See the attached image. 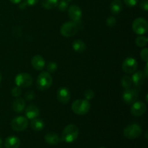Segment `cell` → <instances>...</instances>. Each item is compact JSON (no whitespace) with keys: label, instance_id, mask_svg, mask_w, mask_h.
<instances>
[{"label":"cell","instance_id":"6da1fadb","mask_svg":"<svg viewBox=\"0 0 148 148\" xmlns=\"http://www.w3.org/2000/svg\"><path fill=\"white\" fill-rule=\"evenodd\" d=\"M79 136V129L75 124H69L64 129L62 134V141L67 143H73Z\"/></svg>","mask_w":148,"mask_h":148},{"label":"cell","instance_id":"7a4b0ae2","mask_svg":"<svg viewBox=\"0 0 148 148\" xmlns=\"http://www.w3.org/2000/svg\"><path fill=\"white\" fill-rule=\"evenodd\" d=\"M53 78L49 72H43L38 75L36 82L37 88L40 90L43 91L49 89L52 85Z\"/></svg>","mask_w":148,"mask_h":148},{"label":"cell","instance_id":"3957f363","mask_svg":"<svg viewBox=\"0 0 148 148\" xmlns=\"http://www.w3.org/2000/svg\"><path fill=\"white\" fill-rule=\"evenodd\" d=\"M90 108V104L86 99H79L74 101L72 105V110L77 115H85Z\"/></svg>","mask_w":148,"mask_h":148},{"label":"cell","instance_id":"277c9868","mask_svg":"<svg viewBox=\"0 0 148 148\" xmlns=\"http://www.w3.org/2000/svg\"><path fill=\"white\" fill-rule=\"evenodd\" d=\"M124 136L130 140L138 138L142 134V129L140 125L137 124H132L125 127L123 131Z\"/></svg>","mask_w":148,"mask_h":148},{"label":"cell","instance_id":"5b68a950","mask_svg":"<svg viewBox=\"0 0 148 148\" xmlns=\"http://www.w3.org/2000/svg\"><path fill=\"white\" fill-rule=\"evenodd\" d=\"M78 31V25L77 23L73 21L66 22L60 28V33L66 38L74 36Z\"/></svg>","mask_w":148,"mask_h":148},{"label":"cell","instance_id":"8992f818","mask_svg":"<svg viewBox=\"0 0 148 148\" xmlns=\"http://www.w3.org/2000/svg\"><path fill=\"white\" fill-rule=\"evenodd\" d=\"M132 29L137 35H144L148 30V23L145 19L138 17L135 19L132 23Z\"/></svg>","mask_w":148,"mask_h":148},{"label":"cell","instance_id":"52a82bcc","mask_svg":"<svg viewBox=\"0 0 148 148\" xmlns=\"http://www.w3.org/2000/svg\"><path fill=\"white\" fill-rule=\"evenodd\" d=\"M11 127L12 129L15 132L24 131L28 127L27 119L22 116L14 117L11 121Z\"/></svg>","mask_w":148,"mask_h":148},{"label":"cell","instance_id":"ba28073f","mask_svg":"<svg viewBox=\"0 0 148 148\" xmlns=\"http://www.w3.org/2000/svg\"><path fill=\"white\" fill-rule=\"evenodd\" d=\"M14 82L16 85L20 88H27V87H30L33 83V77L29 74L23 72V73L18 74L15 77Z\"/></svg>","mask_w":148,"mask_h":148},{"label":"cell","instance_id":"9c48e42d","mask_svg":"<svg viewBox=\"0 0 148 148\" xmlns=\"http://www.w3.org/2000/svg\"><path fill=\"white\" fill-rule=\"evenodd\" d=\"M138 64L137 60L132 57H128L124 59L122 64V69L125 73L132 74L137 71Z\"/></svg>","mask_w":148,"mask_h":148},{"label":"cell","instance_id":"30bf717a","mask_svg":"<svg viewBox=\"0 0 148 148\" xmlns=\"http://www.w3.org/2000/svg\"><path fill=\"white\" fill-rule=\"evenodd\" d=\"M138 98V92L136 88L126 89L122 94L123 101L127 104H132Z\"/></svg>","mask_w":148,"mask_h":148},{"label":"cell","instance_id":"8fae6325","mask_svg":"<svg viewBox=\"0 0 148 148\" xmlns=\"http://www.w3.org/2000/svg\"><path fill=\"white\" fill-rule=\"evenodd\" d=\"M68 14L71 20L75 23H79L80 22L81 18H82V12L80 7H78L77 5H71L70 7H68Z\"/></svg>","mask_w":148,"mask_h":148},{"label":"cell","instance_id":"7c38bea8","mask_svg":"<svg viewBox=\"0 0 148 148\" xmlns=\"http://www.w3.org/2000/svg\"><path fill=\"white\" fill-rule=\"evenodd\" d=\"M147 110V106L142 101H137L133 103L131 108V113L134 116H141L145 113Z\"/></svg>","mask_w":148,"mask_h":148},{"label":"cell","instance_id":"4fadbf2b","mask_svg":"<svg viewBox=\"0 0 148 148\" xmlns=\"http://www.w3.org/2000/svg\"><path fill=\"white\" fill-rule=\"evenodd\" d=\"M56 97L59 102L66 104L69 101L71 98V93L69 89L66 88H60L56 92Z\"/></svg>","mask_w":148,"mask_h":148},{"label":"cell","instance_id":"5bb4252c","mask_svg":"<svg viewBox=\"0 0 148 148\" xmlns=\"http://www.w3.org/2000/svg\"><path fill=\"white\" fill-rule=\"evenodd\" d=\"M145 78L146 77L145 76L143 72H141V71L134 72L132 77V83L135 86V88H140L145 82Z\"/></svg>","mask_w":148,"mask_h":148},{"label":"cell","instance_id":"9a60e30c","mask_svg":"<svg viewBox=\"0 0 148 148\" xmlns=\"http://www.w3.org/2000/svg\"><path fill=\"white\" fill-rule=\"evenodd\" d=\"M45 64H46L45 59L40 55H36L33 56L31 60L32 66L35 69L38 71L42 70L44 68Z\"/></svg>","mask_w":148,"mask_h":148},{"label":"cell","instance_id":"2e32d148","mask_svg":"<svg viewBox=\"0 0 148 148\" xmlns=\"http://www.w3.org/2000/svg\"><path fill=\"white\" fill-rule=\"evenodd\" d=\"M20 146V140L16 136H10L4 141L5 148H19Z\"/></svg>","mask_w":148,"mask_h":148},{"label":"cell","instance_id":"e0dca14e","mask_svg":"<svg viewBox=\"0 0 148 148\" xmlns=\"http://www.w3.org/2000/svg\"><path fill=\"white\" fill-rule=\"evenodd\" d=\"M40 114L38 108L33 104H30L25 108V115L27 119H33L37 118Z\"/></svg>","mask_w":148,"mask_h":148},{"label":"cell","instance_id":"ac0fdd59","mask_svg":"<svg viewBox=\"0 0 148 148\" xmlns=\"http://www.w3.org/2000/svg\"><path fill=\"white\" fill-rule=\"evenodd\" d=\"M45 141L47 144L51 145H57L60 141L59 135L54 132H49L47 133L45 136Z\"/></svg>","mask_w":148,"mask_h":148},{"label":"cell","instance_id":"d6986e66","mask_svg":"<svg viewBox=\"0 0 148 148\" xmlns=\"http://www.w3.org/2000/svg\"><path fill=\"white\" fill-rule=\"evenodd\" d=\"M25 108V102L23 98H17L13 101L12 108L13 111L16 113H20Z\"/></svg>","mask_w":148,"mask_h":148},{"label":"cell","instance_id":"ffe728a7","mask_svg":"<svg viewBox=\"0 0 148 148\" xmlns=\"http://www.w3.org/2000/svg\"><path fill=\"white\" fill-rule=\"evenodd\" d=\"M123 9V4L121 0H114L110 5V10L114 14H118Z\"/></svg>","mask_w":148,"mask_h":148},{"label":"cell","instance_id":"44dd1931","mask_svg":"<svg viewBox=\"0 0 148 148\" xmlns=\"http://www.w3.org/2000/svg\"><path fill=\"white\" fill-rule=\"evenodd\" d=\"M30 127L34 131L40 132L43 130L45 127V124L42 119L38 118H35L30 121Z\"/></svg>","mask_w":148,"mask_h":148},{"label":"cell","instance_id":"7402d4cb","mask_svg":"<svg viewBox=\"0 0 148 148\" xmlns=\"http://www.w3.org/2000/svg\"><path fill=\"white\" fill-rule=\"evenodd\" d=\"M72 48L76 52H84L86 50V45L82 40H75L72 43Z\"/></svg>","mask_w":148,"mask_h":148},{"label":"cell","instance_id":"603a6c76","mask_svg":"<svg viewBox=\"0 0 148 148\" xmlns=\"http://www.w3.org/2000/svg\"><path fill=\"white\" fill-rule=\"evenodd\" d=\"M59 0H41V6L46 10H52L57 7Z\"/></svg>","mask_w":148,"mask_h":148},{"label":"cell","instance_id":"cb8c5ba5","mask_svg":"<svg viewBox=\"0 0 148 148\" xmlns=\"http://www.w3.org/2000/svg\"><path fill=\"white\" fill-rule=\"evenodd\" d=\"M132 84V79L131 77L125 75V76H124L121 78V85L125 90L131 88Z\"/></svg>","mask_w":148,"mask_h":148},{"label":"cell","instance_id":"d4e9b609","mask_svg":"<svg viewBox=\"0 0 148 148\" xmlns=\"http://www.w3.org/2000/svg\"><path fill=\"white\" fill-rule=\"evenodd\" d=\"M148 42V38L146 36H143L142 35L141 36H139L136 38L135 40V43L137 46L139 47H144L147 45Z\"/></svg>","mask_w":148,"mask_h":148},{"label":"cell","instance_id":"484cf974","mask_svg":"<svg viewBox=\"0 0 148 148\" xmlns=\"http://www.w3.org/2000/svg\"><path fill=\"white\" fill-rule=\"evenodd\" d=\"M116 19L114 16H111L106 19V25L109 27H113L116 25Z\"/></svg>","mask_w":148,"mask_h":148},{"label":"cell","instance_id":"4316f807","mask_svg":"<svg viewBox=\"0 0 148 148\" xmlns=\"http://www.w3.org/2000/svg\"><path fill=\"white\" fill-rule=\"evenodd\" d=\"M57 7L60 11H62V12L66 11V10L68 9V2H66V1H63V0H61V1H59V3H58Z\"/></svg>","mask_w":148,"mask_h":148},{"label":"cell","instance_id":"83f0119b","mask_svg":"<svg viewBox=\"0 0 148 148\" xmlns=\"http://www.w3.org/2000/svg\"><path fill=\"white\" fill-rule=\"evenodd\" d=\"M84 95H85V99L88 100V101H89V100H92V98H94V96H95V92H93V90H87L85 91V93H84Z\"/></svg>","mask_w":148,"mask_h":148},{"label":"cell","instance_id":"f1b7e54d","mask_svg":"<svg viewBox=\"0 0 148 148\" xmlns=\"http://www.w3.org/2000/svg\"><path fill=\"white\" fill-rule=\"evenodd\" d=\"M57 69V64L55 62H51L47 65V70L49 72H54Z\"/></svg>","mask_w":148,"mask_h":148},{"label":"cell","instance_id":"f546056e","mask_svg":"<svg viewBox=\"0 0 148 148\" xmlns=\"http://www.w3.org/2000/svg\"><path fill=\"white\" fill-rule=\"evenodd\" d=\"M140 57L143 59V61H145V62H147L148 61V49L147 48H145L140 52Z\"/></svg>","mask_w":148,"mask_h":148},{"label":"cell","instance_id":"4dcf8cb0","mask_svg":"<svg viewBox=\"0 0 148 148\" xmlns=\"http://www.w3.org/2000/svg\"><path fill=\"white\" fill-rule=\"evenodd\" d=\"M21 93H22V90L20 88V87L18 86L14 87V88H12V95L14 97H16V98L20 96V95H21Z\"/></svg>","mask_w":148,"mask_h":148},{"label":"cell","instance_id":"1f68e13d","mask_svg":"<svg viewBox=\"0 0 148 148\" xmlns=\"http://www.w3.org/2000/svg\"><path fill=\"white\" fill-rule=\"evenodd\" d=\"M124 1L126 5L128 6V7H134L137 4L138 0H124Z\"/></svg>","mask_w":148,"mask_h":148},{"label":"cell","instance_id":"d6a6232c","mask_svg":"<svg viewBox=\"0 0 148 148\" xmlns=\"http://www.w3.org/2000/svg\"><path fill=\"white\" fill-rule=\"evenodd\" d=\"M35 98V93L33 92V91H29V92H27L25 95V98L27 101H31V100L34 99Z\"/></svg>","mask_w":148,"mask_h":148},{"label":"cell","instance_id":"836d02e7","mask_svg":"<svg viewBox=\"0 0 148 148\" xmlns=\"http://www.w3.org/2000/svg\"><path fill=\"white\" fill-rule=\"evenodd\" d=\"M140 7L145 11H147L148 10V1L147 0H142L140 2Z\"/></svg>","mask_w":148,"mask_h":148},{"label":"cell","instance_id":"e575fe53","mask_svg":"<svg viewBox=\"0 0 148 148\" xmlns=\"http://www.w3.org/2000/svg\"><path fill=\"white\" fill-rule=\"evenodd\" d=\"M39 0H25V2L29 6H34L38 2Z\"/></svg>","mask_w":148,"mask_h":148},{"label":"cell","instance_id":"d590c367","mask_svg":"<svg viewBox=\"0 0 148 148\" xmlns=\"http://www.w3.org/2000/svg\"><path fill=\"white\" fill-rule=\"evenodd\" d=\"M26 6H27V4L24 1V2L20 4V5H19V8L21 9V10H24V9L26 7Z\"/></svg>","mask_w":148,"mask_h":148},{"label":"cell","instance_id":"8d00e7d4","mask_svg":"<svg viewBox=\"0 0 148 148\" xmlns=\"http://www.w3.org/2000/svg\"><path fill=\"white\" fill-rule=\"evenodd\" d=\"M147 64H146V66H145V72H143V73H144V75H145V77L147 78V77H148V72H147Z\"/></svg>","mask_w":148,"mask_h":148},{"label":"cell","instance_id":"74e56055","mask_svg":"<svg viewBox=\"0 0 148 148\" xmlns=\"http://www.w3.org/2000/svg\"><path fill=\"white\" fill-rule=\"evenodd\" d=\"M10 1L13 4H20L22 0H10Z\"/></svg>","mask_w":148,"mask_h":148},{"label":"cell","instance_id":"f35d334b","mask_svg":"<svg viewBox=\"0 0 148 148\" xmlns=\"http://www.w3.org/2000/svg\"><path fill=\"white\" fill-rule=\"evenodd\" d=\"M2 145H3V142L2 140L0 138V148H2Z\"/></svg>","mask_w":148,"mask_h":148},{"label":"cell","instance_id":"ab89813d","mask_svg":"<svg viewBox=\"0 0 148 148\" xmlns=\"http://www.w3.org/2000/svg\"><path fill=\"white\" fill-rule=\"evenodd\" d=\"M1 80H2V75H1V73L0 72V84H1Z\"/></svg>","mask_w":148,"mask_h":148},{"label":"cell","instance_id":"60d3db41","mask_svg":"<svg viewBox=\"0 0 148 148\" xmlns=\"http://www.w3.org/2000/svg\"><path fill=\"white\" fill-rule=\"evenodd\" d=\"M63 1H66V2H69V1H72V0H63Z\"/></svg>","mask_w":148,"mask_h":148},{"label":"cell","instance_id":"b9f144b4","mask_svg":"<svg viewBox=\"0 0 148 148\" xmlns=\"http://www.w3.org/2000/svg\"><path fill=\"white\" fill-rule=\"evenodd\" d=\"M99 148H106V147H99Z\"/></svg>","mask_w":148,"mask_h":148}]
</instances>
